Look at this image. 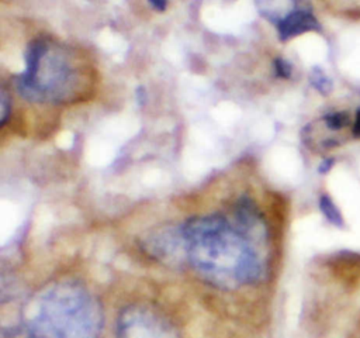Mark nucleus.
Returning <instances> with one entry per match:
<instances>
[{"instance_id": "f257e3e1", "label": "nucleus", "mask_w": 360, "mask_h": 338, "mask_svg": "<svg viewBox=\"0 0 360 338\" xmlns=\"http://www.w3.org/2000/svg\"><path fill=\"white\" fill-rule=\"evenodd\" d=\"M177 232L188 269L207 286L239 293L267 280L269 231L250 197L238 199L231 218L222 213L194 215Z\"/></svg>"}, {"instance_id": "f03ea898", "label": "nucleus", "mask_w": 360, "mask_h": 338, "mask_svg": "<svg viewBox=\"0 0 360 338\" xmlns=\"http://www.w3.org/2000/svg\"><path fill=\"white\" fill-rule=\"evenodd\" d=\"M104 321L101 300L87 283L59 277L31 296L18 327L27 338H101Z\"/></svg>"}, {"instance_id": "7ed1b4c3", "label": "nucleus", "mask_w": 360, "mask_h": 338, "mask_svg": "<svg viewBox=\"0 0 360 338\" xmlns=\"http://www.w3.org/2000/svg\"><path fill=\"white\" fill-rule=\"evenodd\" d=\"M82 79L72 51L51 39H32L25 51V69L14 77V87L30 103L66 104L77 99Z\"/></svg>"}, {"instance_id": "20e7f679", "label": "nucleus", "mask_w": 360, "mask_h": 338, "mask_svg": "<svg viewBox=\"0 0 360 338\" xmlns=\"http://www.w3.org/2000/svg\"><path fill=\"white\" fill-rule=\"evenodd\" d=\"M114 332L115 338H181L174 320L159 304L145 300L121 307Z\"/></svg>"}, {"instance_id": "39448f33", "label": "nucleus", "mask_w": 360, "mask_h": 338, "mask_svg": "<svg viewBox=\"0 0 360 338\" xmlns=\"http://www.w3.org/2000/svg\"><path fill=\"white\" fill-rule=\"evenodd\" d=\"M276 28H277L280 41H288L294 37H298L309 31H319L321 24L318 23L316 17L311 11V7H305L292 13L290 17L281 21Z\"/></svg>"}, {"instance_id": "423d86ee", "label": "nucleus", "mask_w": 360, "mask_h": 338, "mask_svg": "<svg viewBox=\"0 0 360 338\" xmlns=\"http://www.w3.org/2000/svg\"><path fill=\"white\" fill-rule=\"evenodd\" d=\"M257 13L276 27L292 13L309 7L305 0H255Z\"/></svg>"}, {"instance_id": "0eeeda50", "label": "nucleus", "mask_w": 360, "mask_h": 338, "mask_svg": "<svg viewBox=\"0 0 360 338\" xmlns=\"http://www.w3.org/2000/svg\"><path fill=\"white\" fill-rule=\"evenodd\" d=\"M319 210L323 214V217L335 227H343V217L338 206L333 203V200L328 194L319 196Z\"/></svg>"}, {"instance_id": "6e6552de", "label": "nucleus", "mask_w": 360, "mask_h": 338, "mask_svg": "<svg viewBox=\"0 0 360 338\" xmlns=\"http://www.w3.org/2000/svg\"><path fill=\"white\" fill-rule=\"evenodd\" d=\"M309 82L314 89H316L321 94L326 96L332 90V82L328 75L321 68H314L309 73Z\"/></svg>"}, {"instance_id": "1a4fd4ad", "label": "nucleus", "mask_w": 360, "mask_h": 338, "mask_svg": "<svg viewBox=\"0 0 360 338\" xmlns=\"http://www.w3.org/2000/svg\"><path fill=\"white\" fill-rule=\"evenodd\" d=\"M0 107H1V114H0V125L3 127L7 120H8V115L11 113V99L7 93V90L3 87L1 92H0Z\"/></svg>"}, {"instance_id": "9d476101", "label": "nucleus", "mask_w": 360, "mask_h": 338, "mask_svg": "<svg viewBox=\"0 0 360 338\" xmlns=\"http://www.w3.org/2000/svg\"><path fill=\"white\" fill-rule=\"evenodd\" d=\"M274 70L277 73L278 77H283V79H288L291 77V73H292V66L288 61H285L284 58H277L274 59Z\"/></svg>"}, {"instance_id": "9b49d317", "label": "nucleus", "mask_w": 360, "mask_h": 338, "mask_svg": "<svg viewBox=\"0 0 360 338\" xmlns=\"http://www.w3.org/2000/svg\"><path fill=\"white\" fill-rule=\"evenodd\" d=\"M352 135L356 139H360V108L354 114V120H353V124H352Z\"/></svg>"}, {"instance_id": "f8f14e48", "label": "nucleus", "mask_w": 360, "mask_h": 338, "mask_svg": "<svg viewBox=\"0 0 360 338\" xmlns=\"http://www.w3.org/2000/svg\"><path fill=\"white\" fill-rule=\"evenodd\" d=\"M148 3L156 11H165L167 7V0H148Z\"/></svg>"}, {"instance_id": "ddd939ff", "label": "nucleus", "mask_w": 360, "mask_h": 338, "mask_svg": "<svg viewBox=\"0 0 360 338\" xmlns=\"http://www.w3.org/2000/svg\"><path fill=\"white\" fill-rule=\"evenodd\" d=\"M332 165H333V161H332V159L323 161V162L321 163V166H319V172H321V173H326V172L332 168Z\"/></svg>"}]
</instances>
